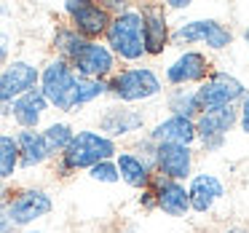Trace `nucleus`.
I'll return each mask as SVG.
<instances>
[{"mask_svg": "<svg viewBox=\"0 0 249 233\" xmlns=\"http://www.w3.org/2000/svg\"><path fill=\"white\" fill-rule=\"evenodd\" d=\"M105 40H107L105 46L113 51L115 59L140 62L142 56H145V38H142V14H140V8H126V11H121L118 17L110 19Z\"/></svg>", "mask_w": 249, "mask_h": 233, "instance_id": "f257e3e1", "label": "nucleus"}, {"mask_svg": "<svg viewBox=\"0 0 249 233\" xmlns=\"http://www.w3.org/2000/svg\"><path fill=\"white\" fill-rule=\"evenodd\" d=\"M115 153H118V145L107 137H102L99 131L83 129L75 131L70 140V145L62 153V172H72V169H91L97 166L99 161H113Z\"/></svg>", "mask_w": 249, "mask_h": 233, "instance_id": "f03ea898", "label": "nucleus"}, {"mask_svg": "<svg viewBox=\"0 0 249 233\" xmlns=\"http://www.w3.org/2000/svg\"><path fill=\"white\" fill-rule=\"evenodd\" d=\"M163 91V83L153 67H126L113 72L107 81V94H113L121 105L147 102Z\"/></svg>", "mask_w": 249, "mask_h": 233, "instance_id": "7ed1b4c3", "label": "nucleus"}, {"mask_svg": "<svg viewBox=\"0 0 249 233\" xmlns=\"http://www.w3.org/2000/svg\"><path fill=\"white\" fill-rule=\"evenodd\" d=\"M40 94L46 97V102L54 105L62 113H70V110H78L75 102V86H78V75L67 62L62 59H51L49 65L40 72Z\"/></svg>", "mask_w": 249, "mask_h": 233, "instance_id": "20e7f679", "label": "nucleus"}, {"mask_svg": "<svg viewBox=\"0 0 249 233\" xmlns=\"http://www.w3.org/2000/svg\"><path fill=\"white\" fill-rule=\"evenodd\" d=\"M247 97V86L238 81L233 72L212 70L206 75L204 83L196 86V102L198 110H214V108H231V105H241V99Z\"/></svg>", "mask_w": 249, "mask_h": 233, "instance_id": "39448f33", "label": "nucleus"}, {"mask_svg": "<svg viewBox=\"0 0 249 233\" xmlns=\"http://www.w3.org/2000/svg\"><path fill=\"white\" fill-rule=\"evenodd\" d=\"M169 43H174V46L206 43V49L222 51L233 43V33H231V27H225L217 19H190V22H182L172 30V40Z\"/></svg>", "mask_w": 249, "mask_h": 233, "instance_id": "423d86ee", "label": "nucleus"}, {"mask_svg": "<svg viewBox=\"0 0 249 233\" xmlns=\"http://www.w3.org/2000/svg\"><path fill=\"white\" fill-rule=\"evenodd\" d=\"M193 124H196V142L206 153L220 150L228 140V131L238 124V105L204 110V113H198L193 118Z\"/></svg>", "mask_w": 249, "mask_h": 233, "instance_id": "0eeeda50", "label": "nucleus"}, {"mask_svg": "<svg viewBox=\"0 0 249 233\" xmlns=\"http://www.w3.org/2000/svg\"><path fill=\"white\" fill-rule=\"evenodd\" d=\"M142 14V38H145V56H161L169 49L172 40V24H169V14L158 3H147L140 8Z\"/></svg>", "mask_w": 249, "mask_h": 233, "instance_id": "6e6552de", "label": "nucleus"}, {"mask_svg": "<svg viewBox=\"0 0 249 233\" xmlns=\"http://www.w3.org/2000/svg\"><path fill=\"white\" fill-rule=\"evenodd\" d=\"M212 72V62L204 51L188 49L166 67V83L174 89L179 86H198L206 81V75Z\"/></svg>", "mask_w": 249, "mask_h": 233, "instance_id": "1a4fd4ad", "label": "nucleus"}, {"mask_svg": "<svg viewBox=\"0 0 249 233\" xmlns=\"http://www.w3.org/2000/svg\"><path fill=\"white\" fill-rule=\"evenodd\" d=\"M65 14L72 19V30L86 40H97L99 35H105L110 19H113L99 3H86V0L65 3Z\"/></svg>", "mask_w": 249, "mask_h": 233, "instance_id": "9d476101", "label": "nucleus"}, {"mask_svg": "<svg viewBox=\"0 0 249 233\" xmlns=\"http://www.w3.org/2000/svg\"><path fill=\"white\" fill-rule=\"evenodd\" d=\"M51 206H54V201H51V196L46 190L27 188V190H19L17 196H11L6 209H8L14 228H22V225H30V222L46 217L51 212Z\"/></svg>", "mask_w": 249, "mask_h": 233, "instance_id": "9b49d317", "label": "nucleus"}, {"mask_svg": "<svg viewBox=\"0 0 249 233\" xmlns=\"http://www.w3.org/2000/svg\"><path fill=\"white\" fill-rule=\"evenodd\" d=\"M70 67L75 70V75L91 78V81H105L115 72V56L99 40H86V46L81 49V54L70 62Z\"/></svg>", "mask_w": 249, "mask_h": 233, "instance_id": "f8f14e48", "label": "nucleus"}, {"mask_svg": "<svg viewBox=\"0 0 249 233\" xmlns=\"http://www.w3.org/2000/svg\"><path fill=\"white\" fill-rule=\"evenodd\" d=\"M40 70L33 62H11L3 67L0 72V105H11L14 99H19L22 94L38 89Z\"/></svg>", "mask_w": 249, "mask_h": 233, "instance_id": "ddd939ff", "label": "nucleus"}, {"mask_svg": "<svg viewBox=\"0 0 249 233\" xmlns=\"http://www.w3.org/2000/svg\"><path fill=\"white\" fill-rule=\"evenodd\" d=\"M142 129H145V113L129 105H110L99 118V134L113 142L118 137H131Z\"/></svg>", "mask_w": 249, "mask_h": 233, "instance_id": "4468645a", "label": "nucleus"}, {"mask_svg": "<svg viewBox=\"0 0 249 233\" xmlns=\"http://www.w3.org/2000/svg\"><path fill=\"white\" fill-rule=\"evenodd\" d=\"M153 172L166 179L182 182L193 177V147L185 145H156V163Z\"/></svg>", "mask_w": 249, "mask_h": 233, "instance_id": "2eb2a0df", "label": "nucleus"}, {"mask_svg": "<svg viewBox=\"0 0 249 233\" xmlns=\"http://www.w3.org/2000/svg\"><path fill=\"white\" fill-rule=\"evenodd\" d=\"M147 190L156 198V209H161L169 217H185L190 212V201H188V188L182 182L166 179L161 174H153Z\"/></svg>", "mask_w": 249, "mask_h": 233, "instance_id": "dca6fc26", "label": "nucleus"}, {"mask_svg": "<svg viewBox=\"0 0 249 233\" xmlns=\"http://www.w3.org/2000/svg\"><path fill=\"white\" fill-rule=\"evenodd\" d=\"M225 196V182L212 172H201L190 177L188 185V201H190V212L206 215L217 201Z\"/></svg>", "mask_w": 249, "mask_h": 233, "instance_id": "f3484780", "label": "nucleus"}, {"mask_svg": "<svg viewBox=\"0 0 249 233\" xmlns=\"http://www.w3.org/2000/svg\"><path fill=\"white\" fill-rule=\"evenodd\" d=\"M156 145H185L193 147L196 142V124L190 118H182V115H166L161 118L150 131H147Z\"/></svg>", "mask_w": 249, "mask_h": 233, "instance_id": "a211bd4d", "label": "nucleus"}, {"mask_svg": "<svg viewBox=\"0 0 249 233\" xmlns=\"http://www.w3.org/2000/svg\"><path fill=\"white\" fill-rule=\"evenodd\" d=\"M49 110V102L40 94V89H33V91L22 94L19 99L11 102V118L17 121L22 129H35L43 118V113Z\"/></svg>", "mask_w": 249, "mask_h": 233, "instance_id": "6ab92c4d", "label": "nucleus"}, {"mask_svg": "<svg viewBox=\"0 0 249 233\" xmlns=\"http://www.w3.org/2000/svg\"><path fill=\"white\" fill-rule=\"evenodd\" d=\"M113 161H115V169H118V177L124 179L126 185H131V188H137V190H145L147 185H150L153 169L147 166L140 156H134L131 150H118Z\"/></svg>", "mask_w": 249, "mask_h": 233, "instance_id": "aec40b11", "label": "nucleus"}, {"mask_svg": "<svg viewBox=\"0 0 249 233\" xmlns=\"http://www.w3.org/2000/svg\"><path fill=\"white\" fill-rule=\"evenodd\" d=\"M14 140H17V147H19V166L33 169V166H40V163H46L51 158L40 131L22 129L17 137H14Z\"/></svg>", "mask_w": 249, "mask_h": 233, "instance_id": "412c9836", "label": "nucleus"}, {"mask_svg": "<svg viewBox=\"0 0 249 233\" xmlns=\"http://www.w3.org/2000/svg\"><path fill=\"white\" fill-rule=\"evenodd\" d=\"M166 108H169V115H182V118H190V121L201 113L198 102H196V89L190 86L172 89L166 94Z\"/></svg>", "mask_w": 249, "mask_h": 233, "instance_id": "4be33fe9", "label": "nucleus"}, {"mask_svg": "<svg viewBox=\"0 0 249 233\" xmlns=\"http://www.w3.org/2000/svg\"><path fill=\"white\" fill-rule=\"evenodd\" d=\"M83 46H86V38H81V35H78L72 27H59L54 33V51L59 54L56 59L67 62V65H70L78 54H81Z\"/></svg>", "mask_w": 249, "mask_h": 233, "instance_id": "5701e85b", "label": "nucleus"}, {"mask_svg": "<svg viewBox=\"0 0 249 233\" xmlns=\"http://www.w3.org/2000/svg\"><path fill=\"white\" fill-rule=\"evenodd\" d=\"M19 169V147L11 134H0V179L14 177Z\"/></svg>", "mask_w": 249, "mask_h": 233, "instance_id": "b1692460", "label": "nucleus"}, {"mask_svg": "<svg viewBox=\"0 0 249 233\" xmlns=\"http://www.w3.org/2000/svg\"><path fill=\"white\" fill-rule=\"evenodd\" d=\"M40 134H43V142H46V147H49V156H56V153H65V147L70 145L75 131L67 124H51L49 129L40 131Z\"/></svg>", "mask_w": 249, "mask_h": 233, "instance_id": "393cba45", "label": "nucleus"}, {"mask_svg": "<svg viewBox=\"0 0 249 233\" xmlns=\"http://www.w3.org/2000/svg\"><path fill=\"white\" fill-rule=\"evenodd\" d=\"M107 94V81H91V78H81L78 75V86H75V102L78 108L94 102V99Z\"/></svg>", "mask_w": 249, "mask_h": 233, "instance_id": "a878e982", "label": "nucleus"}, {"mask_svg": "<svg viewBox=\"0 0 249 233\" xmlns=\"http://www.w3.org/2000/svg\"><path fill=\"white\" fill-rule=\"evenodd\" d=\"M89 177L91 179H97V182H107V185H113V182H118V169H115V161H99L97 166H91L89 169Z\"/></svg>", "mask_w": 249, "mask_h": 233, "instance_id": "bb28decb", "label": "nucleus"}, {"mask_svg": "<svg viewBox=\"0 0 249 233\" xmlns=\"http://www.w3.org/2000/svg\"><path fill=\"white\" fill-rule=\"evenodd\" d=\"M238 126H241L244 134H249V94L238 105Z\"/></svg>", "mask_w": 249, "mask_h": 233, "instance_id": "cd10ccee", "label": "nucleus"}, {"mask_svg": "<svg viewBox=\"0 0 249 233\" xmlns=\"http://www.w3.org/2000/svg\"><path fill=\"white\" fill-rule=\"evenodd\" d=\"M0 233H14V222H11V217H8L6 204H0Z\"/></svg>", "mask_w": 249, "mask_h": 233, "instance_id": "c85d7f7f", "label": "nucleus"}, {"mask_svg": "<svg viewBox=\"0 0 249 233\" xmlns=\"http://www.w3.org/2000/svg\"><path fill=\"white\" fill-rule=\"evenodd\" d=\"M8 51H11V38L6 30H0V65L8 59Z\"/></svg>", "mask_w": 249, "mask_h": 233, "instance_id": "c756f323", "label": "nucleus"}, {"mask_svg": "<svg viewBox=\"0 0 249 233\" xmlns=\"http://www.w3.org/2000/svg\"><path fill=\"white\" fill-rule=\"evenodd\" d=\"M163 8H166V11H182V8L188 11L190 3L188 0H169V3H163Z\"/></svg>", "mask_w": 249, "mask_h": 233, "instance_id": "7c9ffc66", "label": "nucleus"}, {"mask_svg": "<svg viewBox=\"0 0 249 233\" xmlns=\"http://www.w3.org/2000/svg\"><path fill=\"white\" fill-rule=\"evenodd\" d=\"M225 233H249V228H244V225H236V228H228Z\"/></svg>", "mask_w": 249, "mask_h": 233, "instance_id": "2f4dec72", "label": "nucleus"}, {"mask_svg": "<svg viewBox=\"0 0 249 233\" xmlns=\"http://www.w3.org/2000/svg\"><path fill=\"white\" fill-rule=\"evenodd\" d=\"M244 43H247V51H249V24H247V30H244Z\"/></svg>", "mask_w": 249, "mask_h": 233, "instance_id": "473e14b6", "label": "nucleus"}, {"mask_svg": "<svg viewBox=\"0 0 249 233\" xmlns=\"http://www.w3.org/2000/svg\"><path fill=\"white\" fill-rule=\"evenodd\" d=\"M24 233H40V231H24Z\"/></svg>", "mask_w": 249, "mask_h": 233, "instance_id": "72a5a7b5", "label": "nucleus"}]
</instances>
